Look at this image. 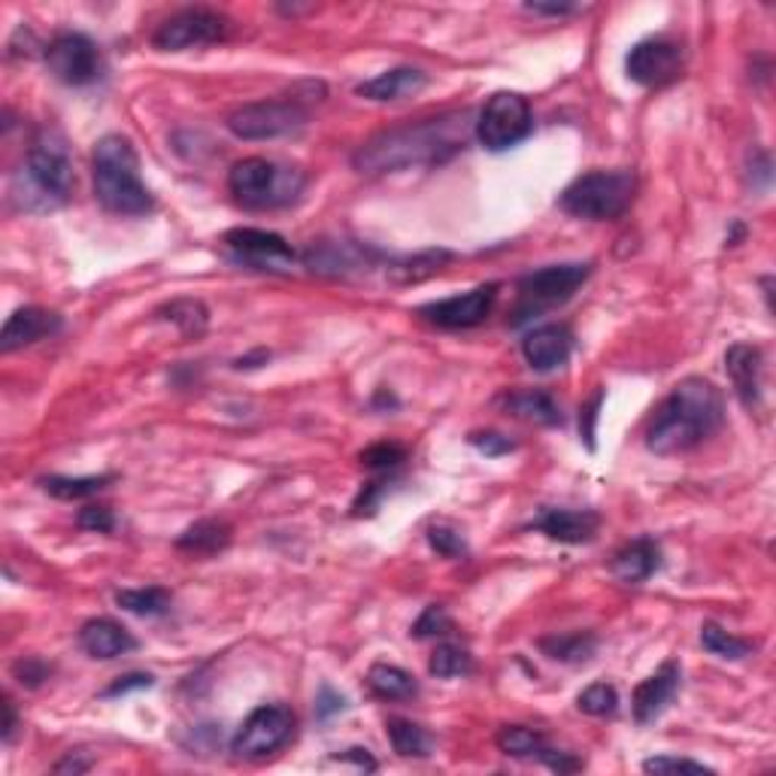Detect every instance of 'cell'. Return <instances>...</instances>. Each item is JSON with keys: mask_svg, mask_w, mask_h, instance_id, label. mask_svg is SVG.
Returning a JSON list of instances; mask_svg holds the SVG:
<instances>
[{"mask_svg": "<svg viewBox=\"0 0 776 776\" xmlns=\"http://www.w3.org/2000/svg\"><path fill=\"white\" fill-rule=\"evenodd\" d=\"M295 734V713L283 704H264L252 709L241 731L231 741V753L237 758H264L283 749Z\"/></svg>", "mask_w": 776, "mask_h": 776, "instance_id": "obj_11", "label": "cell"}, {"mask_svg": "<svg viewBox=\"0 0 776 776\" xmlns=\"http://www.w3.org/2000/svg\"><path fill=\"white\" fill-rule=\"evenodd\" d=\"M231 543V525L228 522H218V519H201L194 522L188 531H185L176 547L183 552H192V555H216Z\"/></svg>", "mask_w": 776, "mask_h": 776, "instance_id": "obj_27", "label": "cell"}, {"mask_svg": "<svg viewBox=\"0 0 776 776\" xmlns=\"http://www.w3.org/2000/svg\"><path fill=\"white\" fill-rule=\"evenodd\" d=\"M225 246L237 262L258 267V270H274V274H288L295 264V249L288 246L279 234L262 228H234L225 234Z\"/></svg>", "mask_w": 776, "mask_h": 776, "instance_id": "obj_14", "label": "cell"}, {"mask_svg": "<svg viewBox=\"0 0 776 776\" xmlns=\"http://www.w3.org/2000/svg\"><path fill=\"white\" fill-rule=\"evenodd\" d=\"M601 400H604V391H594V398L589 400V407L582 410V416H585V425H580L582 437H585V443H589V449H594V422H598V410H601Z\"/></svg>", "mask_w": 776, "mask_h": 776, "instance_id": "obj_45", "label": "cell"}, {"mask_svg": "<svg viewBox=\"0 0 776 776\" xmlns=\"http://www.w3.org/2000/svg\"><path fill=\"white\" fill-rule=\"evenodd\" d=\"M680 680H683V667L676 662H664L652 676H646L643 683L634 688V719L640 725H652L662 716L664 709L671 707V701L680 692Z\"/></svg>", "mask_w": 776, "mask_h": 776, "instance_id": "obj_17", "label": "cell"}, {"mask_svg": "<svg viewBox=\"0 0 776 776\" xmlns=\"http://www.w3.org/2000/svg\"><path fill=\"white\" fill-rule=\"evenodd\" d=\"M3 713H7V719H3V741L10 743L12 734H16V707H12L10 697H3Z\"/></svg>", "mask_w": 776, "mask_h": 776, "instance_id": "obj_49", "label": "cell"}, {"mask_svg": "<svg viewBox=\"0 0 776 776\" xmlns=\"http://www.w3.org/2000/svg\"><path fill=\"white\" fill-rule=\"evenodd\" d=\"M171 592L161 585H149V589H125L115 592V604L134 613V616H164L171 610Z\"/></svg>", "mask_w": 776, "mask_h": 776, "instance_id": "obj_31", "label": "cell"}, {"mask_svg": "<svg viewBox=\"0 0 776 776\" xmlns=\"http://www.w3.org/2000/svg\"><path fill=\"white\" fill-rule=\"evenodd\" d=\"M76 522H80L82 531H98V534H110L115 528L113 510H110V507H85Z\"/></svg>", "mask_w": 776, "mask_h": 776, "instance_id": "obj_43", "label": "cell"}, {"mask_svg": "<svg viewBox=\"0 0 776 776\" xmlns=\"http://www.w3.org/2000/svg\"><path fill=\"white\" fill-rule=\"evenodd\" d=\"M573 353V334L568 325H537L534 331L525 334L522 340V355L525 361L540 374L559 370L568 365Z\"/></svg>", "mask_w": 776, "mask_h": 776, "instance_id": "obj_18", "label": "cell"}, {"mask_svg": "<svg viewBox=\"0 0 776 776\" xmlns=\"http://www.w3.org/2000/svg\"><path fill=\"white\" fill-rule=\"evenodd\" d=\"M528 10L537 12V16H568V12H576V7H568V3H528Z\"/></svg>", "mask_w": 776, "mask_h": 776, "instance_id": "obj_47", "label": "cell"}, {"mask_svg": "<svg viewBox=\"0 0 776 776\" xmlns=\"http://www.w3.org/2000/svg\"><path fill=\"white\" fill-rule=\"evenodd\" d=\"M534 131V115L522 94L498 92L482 106L480 119L473 125V134L489 152H503V149L522 143Z\"/></svg>", "mask_w": 776, "mask_h": 776, "instance_id": "obj_8", "label": "cell"}, {"mask_svg": "<svg viewBox=\"0 0 776 776\" xmlns=\"http://www.w3.org/2000/svg\"><path fill=\"white\" fill-rule=\"evenodd\" d=\"M658 568H662V547H658V540H652V537H637V540L625 543V547L613 555V573H616V580L629 582V585L646 582Z\"/></svg>", "mask_w": 776, "mask_h": 776, "instance_id": "obj_23", "label": "cell"}, {"mask_svg": "<svg viewBox=\"0 0 776 776\" xmlns=\"http://www.w3.org/2000/svg\"><path fill=\"white\" fill-rule=\"evenodd\" d=\"M725 419L722 391L709 379L688 377L671 388L646 428V446L655 456H680L719 431Z\"/></svg>", "mask_w": 776, "mask_h": 776, "instance_id": "obj_2", "label": "cell"}, {"mask_svg": "<svg viewBox=\"0 0 776 776\" xmlns=\"http://www.w3.org/2000/svg\"><path fill=\"white\" fill-rule=\"evenodd\" d=\"M507 410L513 412L515 419H525V422L547 425V428H555L561 425V407L555 404L552 395L547 391H537V388H528V391H513L507 398Z\"/></svg>", "mask_w": 776, "mask_h": 776, "instance_id": "obj_25", "label": "cell"}, {"mask_svg": "<svg viewBox=\"0 0 776 776\" xmlns=\"http://www.w3.org/2000/svg\"><path fill=\"white\" fill-rule=\"evenodd\" d=\"M540 650L555 662L580 664L594 655V637L592 634H561V637L540 640Z\"/></svg>", "mask_w": 776, "mask_h": 776, "instance_id": "obj_34", "label": "cell"}, {"mask_svg": "<svg viewBox=\"0 0 776 776\" xmlns=\"http://www.w3.org/2000/svg\"><path fill=\"white\" fill-rule=\"evenodd\" d=\"M470 137V113H449L410 125L388 127L355 152V171L391 173L422 164H440L464 149Z\"/></svg>", "mask_w": 776, "mask_h": 776, "instance_id": "obj_1", "label": "cell"}, {"mask_svg": "<svg viewBox=\"0 0 776 776\" xmlns=\"http://www.w3.org/2000/svg\"><path fill=\"white\" fill-rule=\"evenodd\" d=\"M76 185L68 140L55 127H40L24 159V210H52L68 204Z\"/></svg>", "mask_w": 776, "mask_h": 776, "instance_id": "obj_4", "label": "cell"}, {"mask_svg": "<svg viewBox=\"0 0 776 776\" xmlns=\"http://www.w3.org/2000/svg\"><path fill=\"white\" fill-rule=\"evenodd\" d=\"M89 767H92V762H80L76 755L70 753L68 758H64V762H58L55 770H58V774H68V770H73V774H85Z\"/></svg>", "mask_w": 776, "mask_h": 776, "instance_id": "obj_48", "label": "cell"}, {"mask_svg": "<svg viewBox=\"0 0 776 776\" xmlns=\"http://www.w3.org/2000/svg\"><path fill=\"white\" fill-rule=\"evenodd\" d=\"M80 646L85 650V655L110 662V658H119V655L137 650V640L131 637V631L122 629L113 619H89L80 629Z\"/></svg>", "mask_w": 776, "mask_h": 776, "instance_id": "obj_21", "label": "cell"}, {"mask_svg": "<svg viewBox=\"0 0 776 776\" xmlns=\"http://www.w3.org/2000/svg\"><path fill=\"white\" fill-rule=\"evenodd\" d=\"M592 274V264H552V267H543V270H534L519 279V295H515L513 319L510 325L519 328L525 321H534L540 316H547L549 309L568 304L576 288L589 279Z\"/></svg>", "mask_w": 776, "mask_h": 776, "instance_id": "obj_7", "label": "cell"}, {"mask_svg": "<svg viewBox=\"0 0 776 776\" xmlns=\"http://www.w3.org/2000/svg\"><path fill=\"white\" fill-rule=\"evenodd\" d=\"M449 631H452V622L443 613V606H428L419 622L412 625L416 637H437V634H449Z\"/></svg>", "mask_w": 776, "mask_h": 776, "instance_id": "obj_41", "label": "cell"}, {"mask_svg": "<svg viewBox=\"0 0 776 776\" xmlns=\"http://www.w3.org/2000/svg\"><path fill=\"white\" fill-rule=\"evenodd\" d=\"M598 525H601V515L592 513V510H564V507L543 510L534 519V528L540 534H547L549 540H559V543H571V547L589 543L598 534Z\"/></svg>", "mask_w": 776, "mask_h": 776, "instance_id": "obj_20", "label": "cell"}, {"mask_svg": "<svg viewBox=\"0 0 776 776\" xmlns=\"http://www.w3.org/2000/svg\"><path fill=\"white\" fill-rule=\"evenodd\" d=\"M110 482H113V477L103 473V477H43L40 486L58 501H82V498L101 494Z\"/></svg>", "mask_w": 776, "mask_h": 776, "instance_id": "obj_32", "label": "cell"}, {"mask_svg": "<svg viewBox=\"0 0 776 776\" xmlns=\"http://www.w3.org/2000/svg\"><path fill=\"white\" fill-rule=\"evenodd\" d=\"M634 192L637 176L631 171H592L564 188L561 210L589 222H613L629 213Z\"/></svg>", "mask_w": 776, "mask_h": 776, "instance_id": "obj_6", "label": "cell"}, {"mask_svg": "<svg viewBox=\"0 0 776 776\" xmlns=\"http://www.w3.org/2000/svg\"><path fill=\"white\" fill-rule=\"evenodd\" d=\"M470 446H477L482 456H507V452H513L515 443L510 440V437L503 435H494V431H486V435H470Z\"/></svg>", "mask_w": 776, "mask_h": 776, "instance_id": "obj_44", "label": "cell"}, {"mask_svg": "<svg viewBox=\"0 0 776 776\" xmlns=\"http://www.w3.org/2000/svg\"><path fill=\"white\" fill-rule=\"evenodd\" d=\"M94 197L115 216H146L155 197L140 180L137 152L122 134H106L94 146Z\"/></svg>", "mask_w": 776, "mask_h": 776, "instance_id": "obj_3", "label": "cell"}, {"mask_svg": "<svg viewBox=\"0 0 776 776\" xmlns=\"http://www.w3.org/2000/svg\"><path fill=\"white\" fill-rule=\"evenodd\" d=\"M367 685L379 701H410L419 692L416 676L407 674L404 667H395V664H374L367 671Z\"/></svg>", "mask_w": 776, "mask_h": 776, "instance_id": "obj_26", "label": "cell"}, {"mask_svg": "<svg viewBox=\"0 0 776 776\" xmlns=\"http://www.w3.org/2000/svg\"><path fill=\"white\" fill-rule=\"evenodd\" d=\"M161 319H167L171 325H176V331L183 334L185 340H197L204 337L206 325H210V313L201 300H192V297H183V300H171L167 307L159 309Z\"/></svg>", "mask_w": 776, "mask_h": 776, "instance_id": "obj_28", "label": "cell"}, {"mask_svg": "<svg viewBox=\"0 0 776 776\" xmlns=\"http://www.w3.org/2000/svg\"><path fill=\"white\" fill-rule=\"evenodd\" d=\"M498 749L503 755H513V758H540L543 749H547V741L543 734L534 728H525V725H507L498 734Z\"/></svg>", "mask_w": 776, "mask_h": 776, "instance_id": "obj_33", "label": "cell"}, {"mask_svg": "<svg viewBox=\"0 0 776 776\" xmlns=\"http://www.w3.org/2000/svg\"><path fill=\"white\" fill-rule=\"evenodd\" d=\"M307 188V173L267 159H243L228 173V192L243 210H279Z\"/></svg>", "mask_w": 776, "mask_h": 776, "instance_id": "obj_5", "label": "cell"}, {"mask_svg": "<svg viewBox=\"0 0 776 776\" xmlns=\"http://www.w3.org/2000/svg\"><path fill=\"white\" fill-rule=\"evenodd\" d=\"M155 683L152 676L149 674H127V676H122L119 683H113L103 695L106 697H115V695H125V692H131V688H149V685Z\"/></svg>", "mask_w": 776, "mask_h": 776, "instance_id": "obj_46", "label": "cell"}, {"mask_svg": "<svg viewBox=\"0 0 776 776\" xmlns=\"http://www.w3.org/2000/svg\"><path fill=\"white\" fill-rule=\"evenodd\" d=\"M685 55L683 47L671 37H650L640 40L625 58V73L631 82L643 89H664L683 76Z\"/></svg>", "mask_w": 776, "mask_h": 776, "instance_id": "obj_13", "label": "cell"}, {"mask_svg": "<svg viewBox=\"0 0 776 776\" xmlns=\"http://www.w3.org/2000/svg\"><path fill=\"white\" fill-rule=\"evenodd\" d=\"M428 85V76L422 70L416 68H391L386 73H379L374 80L361 82L355 92L367 98V101H400V98H410V94H419Z\"/></svg>", "mask_w": 776, "mask_h": 776, "instance_id": "obj_24", "label": "cell"}, {"mask_svg": "<svg viewBox=\"0 0 776 776\" xmlns=\"http://www.w3.org/2000/svg\"><path fill=\"white\" fill-rule=\"evenodd\" d=\"M388 741H391V749L404 758H428L431 755V734L416 725L410 719H388Z\"/></svg>", "mask_w": 776, "mask_h": 776, "instance_id": "obj_29", "label": "cell"}, {"mask_svg": "<svg viewBox=\"0 0 776 776\" xmlns=\"http://www.w3.org/2000/svg\"><path fill=\"white\" fill-rule=\"evenodd\" d=\"M646 774H713L707 765L692 762V758H676V755H655L643 762Z\"/></svg>", "mask_w": 776, "mask_h": 776, "instance_id": "obj_39", "label": "cell"}, {"mask_svg": "<svg viewBox=\"0 0 776 776\" xmlns=\"http://www.w3.org/2000/svg\"><path fill=\"white\" fill-rule=\"evenodd\" d=\"M428 540H431V547H435L440 555H446V559H464V555H468V543H464V537H461V531H456V528L431 525L428 528Z\"/></svg>", "mask_w": 776, "mask_h": 776, "instance_id": "obj_38", "label": "cell"}, {"mask_svg": "<svg viewBox=\"0 0 776 776\" xmlns=\"http://www.w3.org/2000/svg\"><path fill=\"white\" fill-rule=\"evenodd\" d=\"M407 458V452H404V446L398 443H377L370 446V449H365L361 452V464L370 470H395Z\"/></svg>", "mask_w": 776, "mask_h": 776, "instance_id": "obj_40", "label": "cell"}, {"mask_svg": "<svg viewBox=\"0 0 776 776\" xmlns=\"http://www.w3.org/2000/svg\"><path fill=\"white\" fill-rule=\"evenodd\" d=\"M304 262L313 274L325 276H346L353 270H365L367 267V252L355 243L343 241H321L313 243L304 255Z\"/></svg>", "mask_w": 776, "mask_h": 776, "instance_id": "obj_22", "label": "cell"}, {"mask_svg": "<svg viewBox=\"0 0 776 776\" xmlns=\"http://www.w3.org/2000/svg\"><path fill=\"white\" fill-rule=\"evenodd\" d=\"M701 646H704L709 655L725 658V662H741V658H746V655H753L755 652L753 640L737 637V634H731V631H725L722 625H716V622H707V625L701 629Z\"/></svg>", "mask_w": 776, "mask_h": 776, "instance_id": "obj_30", "label": "cell"}, {"mask_svg": "<svg viewBox=\"0 0 776 776\" xmlns=\"http://www.w3.org/2000/svg\"><path fill=\"white\" fill-rule=\"evenodd\" d=\"M43 58H47L49 73L58 82L73 85V89L92 85V82H98L103 76L101 52H98V47L85 34H73V31L58 34L47 47Z\"/></svg>", "mask_w": 776, "mask_h": 776, "instance_id": "obj_12", "label": "cell"}, {"mask_svg": "<svg viewBox=\"0 0 776 776\" xmlns=\"http://www.w3.org/2000/svg\"><path fill=\"white\" fill-rule=\"evenodd\" d=\"M228 131L241 140L288 137L307 125V106L300 101L243 103L228 115Z\"/></svg>", "mask_w": 776, "mask_h": 776, "instance_id": "obj_9", "label": "cell"}, {"mask_svg": "<svg viewBox=\"0 0 776 776\" xmlns=\"http://www.w3.org/2000/svg\"><path fill=\"white\" fill-rule=\"evenodd\" d=\"M576 707H580L585 716H598V719H604V716H616L619 692L613 688V685L594 683L589 685V688H582L580 697H576Z\"/></svg>", "mask_w": 776, "mask_h": 776, "instance_id": "obj_36", "label": "cell"}, {"mask_svg": "<svg viewBox=\"0 0 776 776\" xmlns=\"http://www.w3.org/2000/svg\"><path fill=\"white\" fill-rule=\"evenodd\" d=\"M494 300H498V283H489V286H477L468 295L428 304V307L419 309V316L437 325V328H446V331H464V328H477V325L489 319Z\"/></svg>", "mask_w": 776, "mask_h": 776, "instance_id": "obj_15", "label": "cell"}, {"mask_svg": "<svg viewBox=\"0 0 776 776\" xmlns=\"http://www.w3.org/2000/svg\"><path fill=\"white\" fill-rule=\"evenodd\" d=\"M231 22L216 10L206 7H192L171 16L167 22L159 24V31L152 34V47L161 52H183V49L213 47L228 40Z\"/></svg>", "mask_w": 776, "mask_h": 776, "instance_id": "obj_10", "label": "cell"}, {"mask_svg": "<svg viewBox=\"0 0 776 776\" xmlns=\"http://www.w3.org/2000/svg\"><path fill=\"white\" fill-rule=\"evenodd\" d=\"M449 258H452V252H446V249L422 252V255H416V258H407V262L395 264V267H391V274H395L398 283H419V279H428V276L440 274Z\"/></svg>", "mask_w": 776, "mask_h": 776, "instance_id": "obj_35", "label": "cell"}, {"mask_svg": "<svg viewBox=\"0 0 776 776\" xmlns=\"http://www.w3.org/2000/svg\"><path fill=\"white\" fill-rule=\"evenodd\" d=\"M61 331V316L43 307H22L12 313L3 334H0V353L10 355L16 349H24L37 340H47L52 334Z\"/></svg>", "mask_w": 776, "mask_h": 776, "instance_id": "obj_19", "label": "cell"}, {"mask_svg": "<svg viewBox=\"0 0 776 776\" xmlns=\"http://www.w3.org/2000/svg\"><path fill=\"white\" fill-rule=\"evenodd\" d=\"M49 674H52V667L47 662H40V658H19V662L12 664V676L22 685H28V688H37V685L47 683Z\"/></svg>", "mask_w": 776, "mask_h": 776, "instance_id": "obj_42", "label": "cell"}, {"mask_svg": "<svg viewBox=\"0 0 776 776\" xmlns=\"http://www.w3.org/2000/svg\"><path fill=\"white\" fill-rule=\"evenodd\" d=\"M428 671L437 676V680H452V676H461L470 671V655L468 650H461L458 643H440L431 655V664Z\"/></svg>", "mask_w": 776, "mask_h": 776, "instance_id": "obj_37", "label": "cell"}, {"mask_svg": "<svg viewBox=\"0 0 776 776\" xmlns=\"http://www.w3.org/2000/svg\"><path fill=\"white\" fill-rule=\"evenodd\" d=\"M725 370H728L734 391L746 410H755L762 404V386H765V355L753 343H734L725 353Z\"/></svg>", "mask_w": 776, "mask_h": 776, "instance_id": "obj_16", "label": "cell"}]
</instances>
